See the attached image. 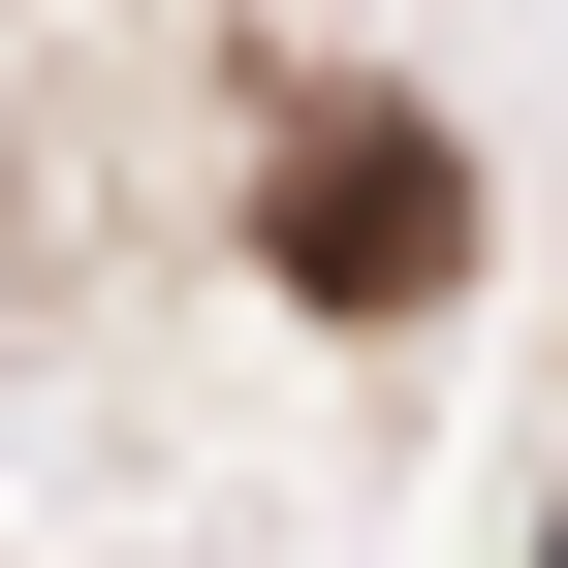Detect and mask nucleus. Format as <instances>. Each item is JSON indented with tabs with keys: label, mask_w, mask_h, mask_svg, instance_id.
Instances as JSON below:
<instances>
[{
	"label": "nucleus",
	"mask_w": 568,
	"mask_h": 568,
	"mask_svg": "<svg viewBox=\"0 0 568 568\" xmlns=\"http://www.w3.org/2000/svg\"><path fill=\"white\" fill-rule=\"evenodd\" d=\"M253 253L316 284V316H443V284H474V159H443L410 95H316L284 190H253Z\"/></svg>",
	"instance_id": "nucleus-1"
},
{
	"label": "nucleus",
	"mask_w": 568,
	"mask_h": 568,
	"mask_svg": "<svg viewBox=\"0 0 568 568\" xmlns=\"http://www.w3.org/2000/svg\"><path fill=\"white\" fill-rule=\"evenodd\" d=\"M537 568H568V506H537Z\"/></svg>",
	"instance_id": "nucleus-2"
}]
</instances>
